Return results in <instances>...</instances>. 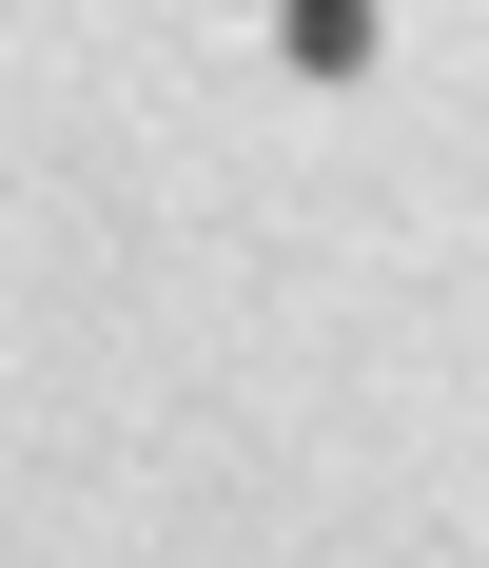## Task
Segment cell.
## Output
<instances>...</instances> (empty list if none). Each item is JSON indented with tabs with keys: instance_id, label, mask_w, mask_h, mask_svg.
Returning <instances> with one entry per match:
<instances>
[{
	"instance_id": "1",
	"label": "cell",
	"mask_w": 489,
	"mask_h": 568,
	"mask_svg": "<svg viewBox=\"0 0 489 568\" xmlns=\"http://www.w3.org/2000/svg\"><path fill=\"white\" fill-rule=\"evenodd\" d=\"M373 0H274V59H294V79H373Z\"/></svg>"
}]
</instances>
